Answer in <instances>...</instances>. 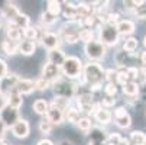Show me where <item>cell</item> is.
<instances>
[{
    "label": "cell",
    "mask_w": 146,
    "mask_h": 145,
    "mask_svg": "<svg viewBox=\"0 0 146 145\" xmlns=\"http://www.w3.org/2000/svg\"><path fill=\"white\" fill-rule=\"evenodd\" d=\"M94 39V32L93 29H80V33H78V41H82V42H90V41Z\"/></svg>",
    "instance_id": "obj_36"
},
{
    "label": "cell",
    "mask_w": 146,
    "mask_h": 145,
    "mask_svg": "<svg viewBox=\"0 0 146 145\" xmlns=\"http://www.w3.org/2000/svg\"><path fill=\"white\" fill-rule=\"evenodd\" d=\"M133 145H146V134L142 131H133L130 134V141Z\"/></svg>",
    "instance_id": "obj_26"
},
{
    "label": "cell",
    "mask_w": 146,
    "mask_h": 145,
    "mask_svg": "<svg viewBox=\"0 0 146 145\" xmlns=\"http://www.w3.org/2000/svg\"><path fill=\"white\" fill-rule=\"evenodd\" d=\"M13 25L16 28H19L20 31H23V29H26V28L31 26V17L28 15H25V13H19L17 17L13 20Z\"/></svg>",
    "instance_id": "obj_21"
},
{
    "label": "cell",
    "mask_w": 146,
    "mask_h": 145,
    "mask_svg": "<svg viewBox=\"0 0 146 145\" xmlns=\"http://www.w3.org/2000/svg\"><path fill=\"white\" fill-rule=\"evenodd\" d=\"M123 93L126 96L135 97V96L139 94V86L136 84L135 81H127L126 84H123Z\"/></svg>",
    "instance_id": "obj_27"
},
{
    "label": "cell",
    "mask_w": 146,
    "mask_h": 145,
    "mask_svg": "<svg viewBox=\"0 0 146 145\" xmlns=\"http://www.w3.org/2000/svg\"><path fill=\"white\" fill-rule=\"evenodd\" d=\"M6 106H7V97H6L5 93L0 92V112H2Z\"/></svg>",
    "instance_id": "obj_46"
},
{
    "label": "cell",
    "mask_w": 146,
    "mask_h": 145,
    "mask_svg": "<svg viewBox=\"0 0 146 145\" xmlns=\"http://www.w3.org/2000/svg\"><path fill=\"white\" fill-rule=\"evenodd\" d=\"M101 108H111V106H114L116 105V99L114 97H109V96H106V97H104L103 100H101Z\"/></svg>",
    "instance_id": "obj_44"
},
{
    "label": "cell",
    "mask_w": 146,
    "mask_h": 145,
    "mask_svg": "<svg viewBox=\"0 0 146 145\" xmlns=\"http://www.w3.org/2000/svg\"><path fill=\"white\" fill-rule=\"evenodd\" d=\"M98 41L104 47H114L119 42V32L116 29V25H109V23H103L98 26Z\"/></svg>",
    "instance_id": "obj_3"
},
{
    "label": "cell",
    "mask_w": 146,
    "mask_h": 145,
    "mask_svg": "<svg viewBox=\"0 0 146 145\" xmlns=\"http://www.w3.org/2000/svg\"><path fill=\"white\" fill-rule=\"evenodd\" d=\"M82 61L78 57H67L64 64L61 65V74H64L67 78H78L80 76H82Z\"/></svg>",
    "instance_id": "obj_2"
},
{
    "label": "cell",
    "mask_w": 146,
    "mask_h": 145,
    "mask_svg": "<svg viewBox=\"0 0 146 145\" xmlns=\"http://www.w3.org/2000/svg\"><path fill=\"white\" fill-rule=\"evenodd\" d=\"M6 129H7V126L5 125V123H3V120L0 119V136H3V135H5Z\"/></svg>",
    "instance_id": "obj_48"
},
{
    "label": "cell",
    "mask_w": 146,
    "mask_h": 145,
    "mask_svg": "<svg viewBox=\"0 0 146 145\" xmlns=\"http://www.w3.org/2000/svg\"><path fill=\"white\" fill-rule=\"evenodd\" d=\"M7 97V106L13 108V109H19L20 106L23 105V99H22V94H19L16 90H12L6 94Z\"/></svg>",
    "instance_id": "obj_18"
},
{
    "label": "cell",
    "mask_w": 146,
    "mask_h": 145,
    "mask_svg": "<svg viewBox=\"0 0 146 145\" xmlns=\"http://www.w3.org/2000/svg\"><path fill=\"white\" fill-rule=\"evenodd\" d=\"M15 90L19 94H31L32 92H35V81L28 80V78H19L16 83V87Z\"/></svg>",
    "instance_id": "obj_13"
},
{
    "label": "cell",
    "mask_w": 146,
    "mask_h": 145,
    "mask_svg": "<svg viewBox=\"0 0 146 145\" xmlns=\"http://www.w3.org/2000/svg\"><path fill=\"white\" fill-rule=\"evenodd\" d=\"M133 13H135V16H136L137 19H146V2H145L142 6L136 7V9L133 10Z\"/></svg>",
    "instance_id": "obj_42"
},
{
    "label": "cell",
    "mask_w": 146,
    "mask_h": 145,
    "mask_svg": "<svg viewBox=\"0 0 146 145\" xmlns=\"http://www.w3.org/2000/svg\"><path fill=\"white\" fill-rule=\"evenodd\" d=\"M119 145H130V142H129V139H126V138H121L120 142H119Z\"/></svg>",
    "instance_id": "obj_51"
},
{
    "label": "cell",
    "mask_w": 146,
    "mask_h": 145,
    "mask_svg": "<svg viewBox=\"0 0 146 145\" xmlns=\"http://www.w3.org/2000/svg\"><path fill=\"white\" fill-rule=\"evenodd\" d=\"M42 78H45L49 83L56 81L58 78H61V68L51 64V63H46L44 65V70H42Z\"/></svg>",
    "instance_id": "obj_11"
},
{
    "label": "cell",
    "mask_w": 146,
    "mask_h": 145,
    "mask_svg": "<svg viewBox=\"0 0 146 145\" xmlns=\"http://www.w3.org/2000/svg\"><path fill=\"white\" fill-rule=\"evenodd\" d=\"M51 87H52L55 96H58V97H65L70 100L75 96V86L62 77L58 78L56 81L51 83Z\"/></svg>",
    "instance_id": "obj_5"
},
{
    "label": "cell",
    "mask_w": 146,
    "mask_h": 145,
    "mask_svg": "<svg viewBox=\"0 0 146 145\" xmlns=\"http://www.w3.org/2000/svg\"><path fill=\"white\" fill-rule=\"evenodd\" d=\"M80 25L78 22H67L59 29V39H64L67 44H75L78 42V33H80Z\"/></svg>",
    "instance_id": "obj_6"
},
{
    "label": "cell",
    "mask_w": 146,
    "mask_h": 145,
    "mask_svg": "<svg viewBox=\"0 0 146 145\" xmlns=\"http://www.w3.org/2000/svg\"><path fill=\"white\" fill-rule=\"evenodd\" d=\"M123 49L126 51V52H129V54H132V52H135L136 49H137V39L136 38H126L124 39V42H123Z\"/></svg>",
    "instance_id": "obj_32"
},
{
    "label": "cell",
    "mask_w": 146,
    "mask_h": 145,
    "mask_svg": "<svg viewBox=\"0 0 146 145\" xmlns=\"http://www.w3.org/2000/svg\"><path fill=\"white\" fill-rule=\"evenodd\" d=\"M36 49V45L35 42H31V41H22L19 42V49L17 52L22 54V55H32Z\"/></svg>",
    "instance_id": "obj_22"
},
{
    "label": "cell",
    "mask_w": 146,
    "mask_h": 145,
    "mask_svg": "<svg viewBox=\"0 0 146 145\" xmlns=\"http://www.w3.org/2000/svg\"><path fill=\"white\" fill-rule=\"evenodd\" d=\"M114 120H116V125H117L119 128H121V129H127V128H130V125H132V118H130L129 113L123 115V116H120V118H114Z\"/></svg>",
    "instance_id": "obj_31"
},
{
    "label": "cell",
    "mask_w": 146,
    "mask_h": 145,
    "mask_svg": "<svg viewBox=\"0 0 146 145\" xmlns=\"http://www.w3.org/2000/svg\"><path fill=\"white\" fill-rule=\"evenodd\" d=\"M0 119L3 120V123L6 126H13L15 123L20 119L19 118V110L17 109H13V108H10V106H6L2 112H0Z\"/></svg>",
    "instance_id": "obj_9"
},
{
    "label": "cell",
    "mask_w": 146,
    "mask_h": 145,
    "mask_svg": "<svg viewBox=\"0 0 146 145\" xmlns=\"http://www.w3.org/2000/svg\"><path fill=\"white\" fill-rule=\"evenodd\" d=\"M19 13H20L19 9H17L13 3H7V5L3 7V16L9 20V23H13V20L17 17Z\"/></svg>",
    "instance_id": "obj_20"
},
{
    "label": "cell",
    "mask_w": 146,
    "mask_h": 145,
    "mask_svg": "<svg viewBox=\"0 0 146 145\" xmlns=\"http://www.w3.org/2000/svg\"><path fill=\"white\" fill-rule=\"evenodd\" d=\"M64 119L70 123H77L78 119H80V112L78 109L75 108H68L65 112H64Z\"/></svg>",
    "instance_id": "obj_29"
},
{
    "label": "cell",
    "mask_w": 146,
    "mask_h": 145,
    "mask_svg": "<svg viewBox=\"0 0 146 145\" xmlns=\"http://www.w3.org/2000/svg\"><path fill=\"white\" fill-rule=\"evenodd\" d=\"M12 134L19 138V139H23V138H28L29 134H31V126H29V122L25 120V119H19L15 125L12 126Z\"/></svg>",
    "instance_id": "obj_10"
},
{
    "label": "cell",
    "mask_w": 146,
    "mask_h": 145,
    "mask_svg": "<svg viewBox=\"0 0 146 145\" xmlns=\"http://www.w3.org/2000/svg\"><path fill=\"white\" fill-rule=\"evenodd\" d=\"M106 145H113V144H109V142H107V144H106Z\"/></svg>",
    "instance_id": "obj_55"
},
{
    "label": "cell",
    "mask_w": 146,
    "mask_h": 145,
    "mask_svg": "<svg viewBox=\"0 0 146 145\" xmlns=\"http://www.w3.org/2000/svg\"><path fill=\"white\" fill-rule=\"evenodd\" d=\"M77 128H78L81 132H84V134L90 132V129L93 128L91 120H90L88 118H80V119H78V122H77Z\"/></svg>",
    "instance_id": "obj_35"
},
{
    "label": "cell",
    "mask_w": 146,
    "mask_h": 145,
    "mask_svg": "<svg viewBox=\"0 0 146 145\" xmlns=\"http://www.w3.org/2000/svg\"><path fill=\"white\" fill-rule=\"evenodd\" d=\"M104 93H106V96H109V97H114L117 94V84H114V83H106V86H104Z\"/></svg>",
    "instance_id": "obj_39"
},
{
    "label": "cell",
    "mask_w": 146,
    "mask_h": 145,
    "mask_svg": "<svg viewBox=\"0 0 146 145\" xmlns=\"http://www.w3.org/2000/svg\"><path fill=\"white\" fill-rule=\"evenodd\" d=\"M106 52H107V48L104 47L100 41H90L84 45V54L86 57L90 59V63H96V61H100L106 57Z\"/></svg>",
    "instance_id": "obj_4"
},
{
    "label": "cell",
    "mask_w": 146,
    "mask_h": 145,
    "mask_svg": "<svg viewBox=\"0 0 146 145\" xmlns=\"http://www.w3.org/2000/svg\"><path fill=\"white\" fill-rule=\"evenodd\" d=\"M77 105H78L80 112H86V113H94V110L98 106V105L94 103V97H93L91 92L80 94L77 97Z\"/></svg>",
    "instance_id": "obj_7"
},
{
    "label": "cell",
    "mask_w": 146,
    "mask_h": 145,
    "mask_svg": "<svg viewBox=\"0 0 146 145\" xmlns=\"http://www.w3.org/2000/svg\"><path fill=\"white\" fill-rule=\"evenodd\" d=\"M94 119L100 123V125H109L113 119V115L109 109L106 108H101V106H97V109L94 110Z\"/></svg>",
    "instance_id": "obj_14"
},
{
    "label": "cell",
    "mask_w": 146,
    "mask_h": 145,
    "mask_svg": "<svg viewBox=\"0 0 146 145\" xmlns=\"http://www.w3.org/2000/svg\"><path fill=\"white\" fill-rule=\"evenodd\" d=\"M6 35H7V39H9V41L17 42V41H19L20 38H22V31H20L19 28H16L13 23H9V25H7Z\"/></svg>",
    "instance_id": "obj_24"
},
{
    "label": "cell",
    "mask_w": 146,
    "mask_h": 145,
    "mask_svg": "<svg viewBox=\"0 0 146 145\" xmlns=\"http://www.w3.org/2000/svg\"><path fill=\"white\" fill-rule=\"evenodd\" d=\"M22 35L25 36V39H26V41H31V42H35V39L39 36V32H38V28H35V26H29V28L23 29Z\"/></svg>",
    "instance_id": "obj_34"
},
{
    "label": "cell",
    "mask_w": 146,
    "mask_h": 145,
    "mask_svg": "<svg viewBox=\"0 0 146 145\" xmlns=\"http://www.w3.org/2000/svg\"><path fill=\"white\" fill-rule=\"evenodd\" d=\"M90 136H91V139L90 141H94V142H100V144H104V142H107V138H109V134L104 131V129H101V128H91L90 129Z\"/></svg>",
    "instance_id": "obj_19"
},
{
    "label": "cell",
    "mask_w": 146,
    "mask_h": 145,
    "mask_svg": "<svg viewBox=\"0 0 146 145\" xmlns=\"http://www.w3.org/2000/svg\"><path fill=\"white\" fill-rule=\"evenodd\" d=\"M51 105L56 106V108H58V109H61L62 112H65V110L70 108V100H68V99H65V97H58V96H55Z\"/></svg>",
    "instance_id": "obj_33"
},
{
    "label": "cell",
    "mask_w": 146,
    "mask_h": 145,
    "mask_svg": "<svg viewBox=\"0 0 146 145\" xmlns=\"http://www.w3.org/2000/svg\"><path fill=\"white\" fill-rule=\"evenodd\" d=\"M116 29L119 32V35H124V36H127V35H132L136 29L135 26V22H132V20H119V23L116 25Z\"/></svg>",
    "instance_id": "obj_16"
},
{
    "label": "cell",
    "mask_w": 146,
    "mask_h": 145,
    "mask_svg": "<svg viewBox=\"0 0 146 145\" xmlns=\"http://www.w3.org/2000/svg\"><path fill=\"white\" fill-rule=\"evenodd\" d=\"M17 80H19V77H17L16 74H9V73H7V76H6L5 78L0 80V87H3V89L6 90V93H5V94H7L9 92L15 90Z\"/></svg>",
    "instance_id": "obj_17"
},
{
    "label": "cell",
    "mask_w": 146,
    "mask_h": 145,
    "mask_svg": "<svg viewBox=\"0 0 146 145\" xmlns=\"http://www.w3.org/2000/svg\"><path fill=\"white\" fill-rule=\"evenodd\" d=\"M40 42L42 45L48 49V51H52V49H58L59 48V44H61V39L56 33L54 32H44L40 35Z\"/></svg>",
    "instance_id": "obj_8"
},
{
    "label": "cell",
    "mask_w": 146,
    "mask_h": 145,
    "mask_svg": "<svg viewBox=\"0 0 146 145\" xmlns=\"http://www.w3.org/2000/svg\"><path fill=\"white\" fill-rule=\"evenodd\" d=\"M126 113H127V110L124 109L123 106H120V108H117V109L114 110V118H120V116L126 115Z\"/></svg>",
    "instance_id": "obj_47"
},
{
    "label": "cell",
    "mask_w": 146,
    "mask_h": 145,
    "mask_svg": "<svg viewBox=\"0 0 146 145\" xmlns=\"http://www.w3.org/2000/svg\"><path fill=\"white\" fill-rule=\"evenodd\" d=\"M39 131L42 132L44 135L51 134V131H52V123H51V122H48L46 119H45V120H42V122L39 123Z\"/></svg>",
    "instance_id": "obj_41"
},
{
    "label": "cell",
    "mask_w": 146,
    "mask_h": 145,
    "mask_svg": "<svg viewBox=\"0 0 146 145\" xmlns=\"http://www.w3.org/2000/svg\"><path fill=\"white\" fill-rule=\"evenodd\" d=\"M88 145H104V144H100V142H94V141H88Z\"/></svg>",
    "instance_id": "obj_53"
},
{
    "label": "cell",
    "mask_w": 146,
    "mask_h": 145,
    "mask_svg": "<svg viewBox=\"0 0 146 145\" xmlns=\"http://www.w3.org/2000/svg\"><path fill=\"white\" fill-rule=\"evenodd\" d=\"M116 76H117V71L110 68V70H106V74H104V80H107V83H114L116 84Z\"/></svg>",
    "instance_id": "obj_43"
},
{
    "label": "cell",
    "mask_w": 146,
    "mask_h": 145,
    "mask_svg": "<svg viewBox=\"0 0 146 145\" xmlns=\"http://www.w3.org/2000/svg\"><path fill=\"white\" fill-rule=\"evenodd\" d=\"M135 83H136L137 86L146 84V70L145 68H137V76H136Z\"/></svg>",
    "instance_id": "obj_40"
},
{
    "label": "cell",
    "mask_w": 146,
    "mask_h": 145,
    "mask_svg": "<svg viewBox=\"0 0 146 145\" xmlns=\"http://www.w3.org/2000/svg\"><path fill=\"white\" fill-rule=\"evenodd\" d=\"M2 49L6 55H15L17 54V49H19V42H13V41H3L2 42Z\"/></svg>",
    "instance_id": "obj_23"
},
{
    "label": "cell",
    "mask_w": 146,
    "mask_h": 145,
    "mask_svg": "<svg viewBox=\"0 0 146 145\" xmlns=\"http://www.w3.org/2000/svg\"><path fill=\"white\" fill-rule=\"evenodd\" d=\"M104 70L98 63H87L82 67V77H84V83L87 84L88 90H98L103 86V80H104Z\"/></svg>",
    "instance_id": "obj_1"
},
{
    "label": "cell",
    "mask_w": 146,
    "mask_h": 145,
    "mask_svg": "<svg viewBox=\"0 0 146 145\" xmlns=\"http://www.w3.org/2000/svg\"><path fill=\"white\" fill-rule=\"evenodd\" d=\"M51 87V83L49 81H46L45 78H38L36 81H35V90H39V92H45L46 89H49Z\"/></svg>",
    "instance_id": "obj_38"
},
{
    "label": "cell",
    "mask_w": 146,
    "mask_h": 145,
    "mask_svg": "<svg viewBox=\"0 0 146 145\" xmlns=\"http://www.w3.org/2000/svg\"><path fill=\"white\" fill-rule=\"evenodd\" d=\"M56 19H58V17H55V16H52L51 13L45 12V13L40 15V23L45 25V26H51V25H54V23L56 22Z\"/></svg>",
    "instance_id": "obj_37"
},
{
    "label": "cell",
    "mask_w": 146,
    "mask_h": 145,
    "mask_svg": "<svg viewBox=\"0 0 146 145\" xmlns=\"http://www.w3.org/2000/svg\"><path fill=\"white\" fill-rule=\"evenodd\" d=\"M117 71V76H116V84H126V83L129 81V76H127V67H119Z\"/></svg>",
    "instance_id": "obj_30"
},
{
    "label": "cell",
    "mask_w": 146,
    "mask_h": 145,
    "mask_svg": "<svg viewBox=\"0 0 146 145\" xmlns=\"http://www.w3.org/2000/svg\"><path fill=\"white\" fill-rule=\"evenodd\" d=\"M38 145H54V142L49 141V139H40V141L38 142Z\"/></svg>",
    "instance_id": "obj_49"
},
{
    "label": "cell",
    "mask_w": 146,
    "mask_h": 145,
    "mask_svg": "<svg viewBox=\"0 0 146 145\" xmlns=\"http://www.w3.org/2000/svg\"><path fill=\"white\" fill-rule=\"evenodd\" d=\"M140 61H142V64L146 67V51L142 52V55H140Z\"/></svg>",
    "instance_id": "obj_50"
},
{
    "label": "cell",
    "mask_w": 146,
    "mask_h": 145,
    "mask_svg": "<svg viewBox=\"0 0 146 145\" xmlns=\"http://www.w3.org/2000/svg\"><path fill=\"white\" fill-rule=\"evenodd\" d=\"M143 44H145V47H146V35H145V39H143Z\"/></svg>",
    "instance_id": "obj_54"
},
{
    "label": "cell",
    "mask_w": 146,
    "mask_h": 145,
    "mask_svg": "<svg viewBox=\"0 0 146 145\" xmlns=\"http://www.w3.org/2000/svg\"><path fill=\"white\" fill-rule=\"evenodd\" d=\"M46 12L51 13L52 16H58L61 12H62V3L61 2H56V0H48L46 2Z\"/></svg>",
    "instance_id": "obj_25"
},
{
    "label": "cell",
    "mask_w": 146,
    "mask_h": 145,
    "mask_svg": "<svg viewBox=\"0 0 146 145\" xmlns=\"http://www.w3.org/2000/svg\"><path fill=\"white\" fill-rule=\"evenodd\" d=\"M33 110L38 113V115H46V110L49 108V103L44 99H38L35 103H33Z\"/></svg>",
    "instance_id": "obj_28"
},
{
    "label": "cell",
    "mask_w": 146,
    "mask_h": 145,
    "mask_svg": "<svg viewBox=\"0 0 146 145\" xmlns=\"http://www.w3.org/2000/svg\"><path fill=\"white\" fill-rule=\"evenodd\" d=\"M46 120L52 123L54 125H61L62 122H64V112L61 109H58L56 106L54 105H49L48 110H46Z\"/></svg>",
    "instance_id": "obj_12"
},
{
    "label": "cell",
    "mask_w": 146,
    "mask_h": 145,
    "mask_svg": "<svg viewBox=\"0 0 146 145\" xmlns=\"http://www.w3.org/2000/svg\"><path fill=\"white\" fill-rule=\"evenodd\" d=\"M7 76V64H6V61L0 58V80L5 78Z\"/></svg>",
    "instance_id": "obj_45"
},
{
    "label": "cell",
    "mask_w": 146,
    "mask_h": 145,
    "mask_svg": "<svg viewBox=\"0 0 146 145\" xmlns=\"http://www.w3.org/2000/svg\"><path fill=\"white\" fill-rule=\"evenodd\" d=\"M65 58H67L65 52L62 49H59V48L58 49H52V51L48 52V63H51V64H54V65H56L59 68H61L62 64H64Z\"/></svg>",
    "instance_id": "obj_15"
},
{
    "label": "cell",
    "mask_w": 146,
    "mask_h": 145,
    "mask_svg": "<svg viewBox=\"0 0 146 145\" xmlns=\"http://www.w3.org/2000/svg\"><path fill=\"white\" fill-rule=\"evenodd\" d=\"M0 20H2V15H0Z\"/></svg>",
    "instance_id": "obj_56"
},
{
    "label": "cell",
    "mask_w": 146,
    "mask_h": 145,
    "mask_svg": "<svg viewBox=\"0 0 146 145\" xmlns=\"http://www.w3.org/2000/svg\"><path fill=\"white\" fill-rule=\"evenodd\" d=\"M59 145H74L71 141H68V139H64V141H61L59 142Z\"/></svg>",
    "instance_id": "obj_52"
}]
</instances>
